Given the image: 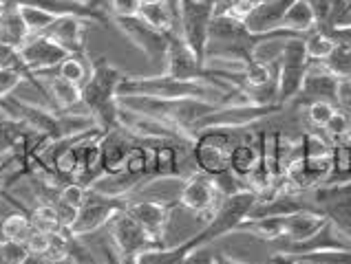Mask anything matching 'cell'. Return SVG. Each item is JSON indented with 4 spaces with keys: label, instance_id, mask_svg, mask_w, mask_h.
Masks as SVG:
<instances>
[{
    "label": "cell",
    "instance_id": "44dd1931",
    "mask_svg": "<svg viewBox=\"0 0 351 264\" xmlns=\"http://www.w3.org/2000/svg\"><path fill=\"white\" fill-rule=\"evenodd\" d=\"M38 77L45 86L47 99L53 110L71 113L75 106L82 104V86L66 82V79H62L58 73L56 75H38Z\"/></svg>",
    "mask_w": 351,
    "mask_h": 264
},
{
    "label": "cell",
    "instance_id": "f907efd6",
    "mask_svg": "<svg viewBox=\"0 0 351 264\" xmlns=\"http://www.w3.org/2000/svg\"><path fill=\"white\" fill-rule=\"evenodd\" d=\"M3 242H5V236H3V231H0V245H3Z\"/></svg>",
    "mask_w": 351,
    "mask_h": 264
},
{
    "label": "cell",
    "instance_id": "836d02e7",
    "mask_svg": "<svg viewBox=\"0 0 351 264\" xmlns=\"http://www.w3.org/2000/svg\"><path fill=\"white\" fill-rule=\"evenodd\" d=\"M323 135L327 139H332V144H334V141H340V139H347L351 135V117H349V110L338 108L336 115L332 117V121H329L327 128L323 130Z\"/></svg>",
    "mask_w": 351,
    "mask_h": 264
},
{
    "label": "cell",
    "instance_id": "bcb514c9",
    "mask_svg": "<svg viewBox=\"0 0 351 264\" xmlns=\"http://www.w3.org/2000/svg\"><path fill=\"white\" fill-rule=\"evenodd\" d=\"M102 251H104V256H106V264H122V262H119V258L113 253V249H111V247L102 245Z\"/></svg>",
    "mask_w": 351,
    "mask_h": 264
},
{
    "label": "cell",
    "instance_id": "f546056e",
    "mask_svg": "<svg viewBox=\"0 0 351 264\" xmlns=\"http://www.w3.org/2000/svg\"><path fill=\"white\" fill-rule=\"evenodd\" d=\"M58 75L71 84L84 86L88 75H91V60L86 55H69L64 62L58 66Z\"/></svg>",
    "mask_w": 351,
    "mask_h": 264
},
{
    "label": "cell",
    "instance_id": "52a82bcc",
    "mask_svg": "<svg viewBox=\"0 0 351 264\" xmlns=\"http://www.w3.org/2000/svg\"><path fill=\"white\" fill-rule=\"evenodd\" d=\"M217 16L215 0H179L177 31L195 55L206 62V49L210 42V27Z\"/></svg>",
    "mask_w": 351,
    "mask_h": 264
},
{
    "label": "cell",
    "instance_id": "7dc6e473",
    "mask_svg": "<svg viewBox=\"0 0 351 264\" xmlns=\"http://www.w3.org/2000/svg\"><path fill=\"white\" fill-rule=\"evenodd\" d=\"M51 264H77V262H75V258H73V256H66V258L56 260V262H51Z\"/></svg>",
    "mask_w": 351,
    "mask_h": 264
},
{
    "label": "cell",
    "instance_id": "f6af8a7d",
    "mask_svg": "<svg viewBox=\"0 0 351 264\" xmlns=\"http://www.w3.org/2000/svg\"><path fill=\"white\" fill-rule=\"evenodd\" d=\"M0 200H9V202H12V205H14V207H18V211H29V207H25V205H20V200H16L14 196H9V194H7L3 183H0Z\"/></svg>",
    "mask_w": 351,
    "mask_h": 264
},
{
    "label": "cell",
    "instance_id": "74e56055",
    "mask_svg": "<svg viewBox=\"0 0 351 264\" xmlns=\"http://www.w3.org/2000/svg\"><path fill=\"white\" fill-rule=\"evenodd\" d=\"M256 3L254 0H215L217 14H232L243 20V16L252 9Z\"/></svg>",
    "mask_w": 351,
    "mask_h": 264
},
{
    "label": "cell",
    "instance_id": "8fae6325",
    "mask_svg": "<svg viewBox=\"0 0 351 264\" xmlns=\"http://www.w3.org/2000/svg\"><path fill=\"white\" fill-rule=\"evenodd\" d=\"M137 137L119 126L108 132H102L99 137V174L104 179H115L124 170L128 155L137 146Z\"/></svg>",
    "mask_w": 351,
    "mask_h": 264
},
{
    "label": "cell",
    "instance_id": "681fc988",
    "mask_svg": "<svg viewBox=\"0 0 351 264\" xmlns=\"http://www.w3.org/2000/svg\"><path fill=\"white\" fill-rule=\"evenodd\" d=\"M142 3H168V0H142Z\"/></svg>",
    "mask_w": 351,
    "mask_h": 264
},
{
    "label": "cell",
    "instance_id": "ee69618b",
    "mask_svg": "<svg viewBox=\"0 0 351 264\" xmlns=\"http://www.w3.org/2000/svg\"><path fill=\"white\" fill-rule=\"evenodd\" d=\"M215 264H247V262L228 256V253H215Z\"/></svg>",
    "mask_w": 351,
    "mask_h": 264
},
{
    "label": "cell",
    "instance_id": "f1b7e54d",
    "mask_svg": "<svg viewBox=\"0 0 351 264\" xmlns=\"http://www.w3.org/2000/svg\"><path fill=\"white\" fill-rule=\"evenodd\" d=\"M0 231H3L5 240L27 242L34 236L36 229L32 225V218H29V211H14V214H9L0 220Z\"/></svg>",
    "mask_w": 351,
    "mask_h": 264
},
{
    "label": "cell",
    "instance_id": "c3c4849f",
    "mask_svg": "<svg viewBox=\"0 0 351 264\" xmlns=\"http://www.w3.org/2000/svg\"><path fill=\"white\" fill-rule=\"evenodd\" d=\"M168 5L173 7V12L177 14V7H179V0H168Z\"/></svg>",
    "mask_w": 351,
    "mask_h": 264
},
{
    "label": "cell",
    "instance_id": "7402d4cb",
    "mask_svg": "<svg viewBox=\"0 0 351 264\" xmlns=\"http://www.w3.org/2000/svg\"><path fill=\"white\" fill-rule=\"evenodd\" d=\"M325 222L327 218L316 209H303V211H294V214H287L283 216V238L278 242L305 240L312 233H316Z\"/></svg>",
    "mask_w": 351,
    "mask_h": 264
},
{
    "label": "cell",
    "instance_id": "4fadbf2b",
    "mask_svg": "<svg viewBox=\"0 0 351 264\" xmlns=\"http://www.w3.org/2000/svg\"><path fill=\"white\" fill-rule=\"evenodd\" d=\"M179 207V200H130L126 211L133 216L157 247H166V229L170 225V216Z\"/></svg>",
    "mask_w": 351,
    "mask_h": 264
},
{
    "label": "cell",
    "instance_id": "d6a6232c",
    "mask_svg": "<svg viewBox=\"0 0 351 264\" xmlns=\"http://www.w3.org/2000/svg\"><path fill=\"white\" fill-rule=\"evenodd\" d=\"M20 7V16H23L25 25L29 29V34L38 36V34H45L51 23L56 20V16L43 12V9H36V7H27V5H18Z\"/></svg>",
    "mask_w": 351,
    "mask_h": 264
},
{
    "label": "cell",
    "instance_id": "9a60e30c",
    "mask_svg": "<svg viewBox=\"0 0 351 264\" xmlns=\"http://www.w3.org/2000/svg\"><path fill=\"white\" fill-rule=\"evenodd\" d=\"M20 55H23L27 68L32 70L34 75H45L49 70L58 68L71 53H66V51L49 36L38 34V36L27 38V42L20 47Z\"/></svg>",
    "mask_w": 351,
    "mask_h": 264
},
{
    "label": "cell",
    "instance_id": "f5cc1de1",
    "mask_svg": "<svg viewBox=\"0 0 351 264\" xmlns=\"http://www.w3.org/2000/svg\"><path fill=\"white\" fill-rule=\"evenodd\" d=\"M0 12H3V5H0Z\"/></svg>",
    "mask_w": 351,
    "mask_h": 264
},
{
    "label": "cell",
    "instance_id": "7c38bea8",
    "mask_svg": "<svg viewBox=\"0 0 351 264\" xmlns=\"http://www.w3.org/2000/svg\"><path fill=\"white\" fill-rule=\"evenodd\" d=\"M111 238L113 245L119 253V262L128 264L137 253H142L150 247H157L155 240L144 231V227L128 214V211H119L111 220Z\"/></svg>",
    "mask_w": 351,
    "mask_h": 264
},
{
    "label": "cell",
    "instance_id": "d4e9b609",
    "mask_svg": "<svg viewBox=\"0 0 351 264\" xmlns=\"http://www.w3.org/2000/svg\"><path fill=\"white\" fill-rule=\"evenodd\" d=\"M139 18L144 20L146 25H150L157 31H177V14L173 12V7L168 3H142L139 7Z\"/></svg>",
    "mask_w": 351,
    "mask_h": 264
},
{
    "label": "cell",
    "instance_id": "816d5d0a",
    "mask_svg": "<svg viewBox=\"0 0 351 264\" xmlns=\"http://www.w3.org/2000/svg\"><path fill=\"white\" fill-rule=\"evenodd\" d=\"M254 3H263V0H254Z\"/></svg>",
    "mask_w": 351,
    "mask_h": 264
},
{
    "label": "cell",
    "instance_id": "603a6c76",
    "mask_svg": "<svg viewBox=\"0 0 351 264\" xmlns=\"http://www.w3.org/2000/svg\"><path fill=\"white\" fill-rule=\"evenodd\" d=\"M34 137H36V132L27 124L5 115L0 119V157L16 155V152L27 150V146L32 144Z\"/></svg>",
    "mask_w": 351,
    "mask_h": 264
},
{
    "label": "cell",
    "instance_id": "ab89813d",
    "mask_svg": "<svg viewBox=\"0 0 351 264\" xmlns=\"http://www.w3.org/2000/svg\"><path fill=\"white\" fill-rule=\"evenodd\" d=\"M182 264H215V253L206 247H197L188 253Z\"/></svg>",
    "mask_w": 351,
    "mask_h": 264
},
{
    "label": "cell",
    "instance_id": "ffe728a7",
    "mask_svg": "<svg viewBox=\"0 0 351 264\" xmlns=\"http://www.w3.org/2000/svg\"><path fill=\"white\" fill-rule=\"evenodd\" d=\"M292 3L294 0H263V3H256L243 16V23L252 34L278 31V29H283L280 25H283V18Z\"/></svg>",
    "mask_w": 351,
    "mask_h": 264
},
{
    "label": "cell",
    "instance_id": "d590c367",
    "mask_svg": "<svg viewBox=\"0 0 351 264\" xmlns=\"http://www.w3.org/2000/svg\"><path fill=\"white\" fill-rule=\"evenodd\" d=\"M307 3H309V7H312L314 14H316L318 29L327 27L329 23H332L334 14L338 12V7H340V0H307Z\"/></svg>",
    "mask_w": 351,
    "mask_h": 264
},
{
    "label": "cell",
    "instance_id": "f35d334b",
    "mask_svg": "<svg viewBox=\"0 0 351 264\" xmlns=\"http://www.w3.org/2000/svg\"><path fill=\"white\" fill-rule=\"evenodd\" d=\"M142 0H108V9H111L113 18H130L139 14Z\"/></svg>",
    "mask_w": 351,
    "mask_h": 264
},
{
    "label": "cell",
    "instance_id": "e575fe53",
    "mask_svg": "<svg viewBox=\"0 0 351 264\" xmlns=\"http://www.w3.org/2000/svg\"><path fill=\"white\" fill-rule=\"evenodd\" d=\"M25 79H29L25 73H20V70H9V68H0V104L12 97L14 90L25 82Z\"/></svg>",
    "mask_w": 351,
    "mask_h": 264
},
{
    "label": "cell",
    "instance_id": "ba28073f",
    "mask_svg": "<svg viewBox=\"0 0 351 264\" xmlns=\"http://www.w3.org/2000/svg\"><path fill=\"white\" fill-rule=\"evenodd\" d=\"M278 104L294 101L300 93L303 79L312 60L305 51V36L287 38L278 53Z\"/></svg>",
    "mask_w": 351,
    "mask_h": 264
},
{
    "label": "cell",
    "instance_id": "7bdbcfd3",
    "mask_svg": "<svg viewBox=\"0 0 351 264\" xmlns=\"http://www.w3.org/2000/svg\"><path fill=\"white\" fill-rule=\"evenodd\" d=\"M20 264H51V260H49L45 253H36V251H29L27 256L23 258V262Z\"/></svg>",
    "mask_w": 351,
    "mask_h": 264
},
{
    "label": "cell",
    "instance_id": "2e32d148",
    "mask_svg": "<svg viewBox=\"0 0 351 264\" xmlns=\"http://www.w3.org/2000/svg\"><path fill=\"white\" fill-rule=\"evenodd\" d=\"M340 88H343V82H340V79H336L320 62H312L305 73L300 93L294 101L300 106L309 104V101H329V104L338 106L340 104Z\"/></svg>",
    "mask_w": 351,
    "mask_h": 264
},
{
    "label": "cell",
    "instance_id": "b9f144b4",
    "mask_svg": "<svg viewBox=\"0 0 351 264\" xmlns=\"http://www.w3.org/2000/svg\"><path fill=\"white\" fill-rule=\"evenodd\" d=\"M329 34V38L334 40V42H347L351 44V27H332V29H325Z\"/></svg>",
    "mask_w": 351,
    "mask_h": 264
},
{
    "label": "cell",
    "instance_id": "484cf974",
    "mask_svg": "<svg viewBox=\"0 0 351 264\" xmlns=\"http://www.w3.org/2000/svg\"><path fill=\"white\" fill-rule=\"evenodd\" d=\"M332 157V174L323 185H338V183H351V135L347 139L334 141Z\"/></svg>",
    "mask_w": 351,
    "mask_h": 264
},
{
    "label": "cell",
    "instance_id": "277c9868",
    "mask_svg": "<svg viewBox=\"0 0 351 264\" xmlns=\"http://www.w3.org/2000/svg\"><path fill=\"white\" fill-rule=\"evenodd\" d=\"M243 130L245 128H208L197 132L190 148L195 170L213 176L215 181L230 176V157Z\"/></svg>",
    "mask_w": 351,
    "mask_h": 264
},
{
    "label": "cell",
    "instance_id": "60d3db41",
    "mask_svg": "<svg viewBox=\"0 0 351 264\" xmlns=\"http://www.w3.org/2000/svg\"><path fill=\"white\" fill-rule=\"evenodd\" d=\"M71 256L75 258L77 264H95L93 258H91V253L86 251V247L80 242V238H73V242H71Z\"/></svg>",
    "mask_w": 351,
    "mask_h": 264
},
{
    "label": "cell",
    "instance_id": "7a4b0ae2",
    "mask_svg": "<svg viewBox=\"0 0 351 264\" xmlns=\"http://www.w3.org/2000/svg\"><path fill=\"white\" fill-rule=\"evenodd\" d=\"M119 106L133 110L137 115H146L157 121H164L170 128L179 130L182 135L195 141L197 124L221 104H213V101L206 99H155V97L126 95L119 97Z\"/></svg>",
    "mask_w": 351,
    "mask_h": 264
},
{
    "label": "cell",
    "instance_id": "5b68a950",
    "mask_svg": "<svg viewBox=\"0 0 351 264\" xmlns=\"http://www.w3.org/2000/svg\"><path fill=\"white\" fill-rule=\"evenodd\" d=\"M256 202H258V196L250 187L237 189L232 194H226L221 205H219V209L215 211V216L206 222V227L199 229L195 236L188 238L190 247L193 249L206 247L217 238H223L228 233H237L241 222L252 214Z\"/></svg>",
    "mask_w": 351,
    "mask_h": 264
},
{
    "label": "cell",
    "instance_id": "83f0119b",
    "mask_svg": "<svg viewBox=\"0 0 351 264\" xmlns=\"http://www.w3.org/2000/svg\"><path fill=\"white\" fill-rule=\"evenodd\" d=\"M320 64H323L329 73H332L336 79H340L343 84H351V44L336 42L332 53H329Z\"/></svg>",
    "mask_w": 351,
    "mask_h": 264
},
{
    "label": "cell",
    "instance_id": "9c48e42d",
    "mask_svg": "<svg viewBox=\"0 0 351 264\" xmlns=\"http://www.w3.org/2000/svg\"><path fill=\"white\" fill-rule=\"evenodd\" d=\"M307 198L351 245V183L312 187L307 189Z\"/></svg>",
    "mask_w": 351,
    "mask_h": 264
},
{
    "label": "cell",
    "instance_id": "d6986e66",
    "mask_svg": "<svg viewBox=\"0 0 351 264\" xmlns=\"http://www.w3.org/2000/svg\"><path fill=\"white\" fill-rule=\"evenodd\" d=\"M91 27V23H86L82 18L75 16H62L56 18L51 27L47 29L45 36H49L51 40L62 47L66 53L71 55H86V29Z\"/></svg>",
    "mask_w": 351,
    "mask_h": 264
},
{
    "label": "cell",
    "instance_id": "30bf717a",
    "mask_svg": "<svg viewBox=\"0 0 351 264\" xmlns=\"http://www.w3.org/2000/svg\"><path fill=\"white\" fill-rule=\"evenodd\" d=\"M223 189L219 187V183L204 174V172L193 170L188 174V179L184 181V187L179 192V207L188 209L190 214H195L197 218H202L204 222H208L215 216V211L219 209L223 200Z\"/></svg>",
    "mask_w": 351,
    "mask_h": 264
},
{
    "label": "cell",
    "instance_id": "8992f818",
    "mask_svg": "<svg viewBox=\"0 0 351 264\" xmlns=\"http://www.w3.org/2000/svg\"><path fill=\"white\" fill-rule=\"evenodd\" d=\"M128 194H108V192L88 187L84 205L77 209V214L69 227V233L73 238H82L88 233H95L106 225H111V220L128 207Z\"/></svg>",
    "mask_w": 351,
    "mask_h": 264
},
{
    "label": "cell",
    "instance_id": "3957f363",
    "mask_svg": "<svg viewBox=\"0 0 351 264\" xmlns=\"http://www.w3.org/2000/svg\"><path fill=\"white\" fill-rule=\"evenodd\" d=\"M155 97V99H206L219 104L217 97H228V90H221L206 82H184L166 73L162 75H126L119 86V97Z\"/></svg>",
    "mask_w": 351,
    "mask_h": 264
},
{
    "label": "cell",
    "instance_id": "6da1fadb",
    "mask_svg": "<svg viewBox=\"0 0 351 264\" xmlns=\"http://www.w3.org/2000/svg\"><path fill=\"white\" fill-rule=\"evenodd\" d=\"M126 73L119 70L106 57H97L91 62V75L82 86V106L86 115H91L97 128L104 132L119 128V86Z\"/></svg>",
    "mask_w": 351,
    "mask_h": 264
},
{
    "label": "cell",
    "instance_id": "4dcf8cb0",
    "mask_svg": "<svg viewBox=\"0 0 351 264\" xmlns=\"http://www.w3.org/2000/svg\"><path fill=\"white\" fill-rule=\"evenodd\" d=\"M336 47V42L325 29H314L305 36V51L312 62H323V60L332 53V49Z\"/></svg>",
    "mask_w": 351,
    "mask_h": 264
},
{
    "label": "cell",
    "instance_id": "4316f807",
    "mask_svg": "<svg viewBox=\"0 0 351 264\" xmlns=\"http://www.w3.org/2000/svg\"><path fill=\"white\" fill-rule=\"evenodd\" d=\"M29 218H32V225L36 231L40 233H60V231H66L62 218H60L58 209L51 200H45L40 202L38 207L29 209Z\"/></svg>",
    "mask_w": 351,
    "mask_h": 264
},
{
    "label": "cell",
    "instance_id": "1f68e13d",
    "mask_svg": "<svg viewBox=\"0 0 351 264\" xmlns=\"http://www.w3.org/2000/svg\"><path fill=\"white\" fill-rule=\"evenodd\" d=\"M336 110L338 106L329 104V101H309V104H305V119L309 128L323 132L329 121H332V117L336 115Z\"/></svg>",
    "mask_w": 351,
    "mask_h": 264
},
{
    "label": "cell",
    "instance_id": "cb8c5ba5",
    "mask_svg": "<svg viewBox=\"0 0 351 264\" xmlns=\"http://www.w3.org/2000/svg\"><path fill=\"white\" fill-rule=\"evenodd\" d=\"M280 27H283L285 31H292L296 36H307L309 31L318 29V20H316L314 9L309 7L307 0H294V3L289 5Z\"/></svg>",
    "mask_w": 351,
    "mask_h": 264
},
{
    "label": "cell",
    "instance_id": "5bb4252c",
    "mask_svg": "<svg viewBox=\"0 0 351 264\" xmlns=\"http://www.w3.org/2000/svg\"><path fill=\"white\" fill-rule=\"evenodd\" d=\"M113 23L117 29L122 31L130 42H133L142 53L150 60V62H159V60H166V49H168V36L173 34H164L157 31L150 25H146L139 16H130V18H113Z\"/></svg>",
    "mask_w": 351,
    "mask_h": 264
},
{
    "label": "cell",
    "instance_id": "e0dca14e",
    "mask_svg": "<svg viewBox=\"0 0 351 264\" xmlns=\"http://www.w3.org/2000/svg\"><path fill=\"white\" fill-rule=\"evenodd\" d=\"M245 130L241 132L239 141L234 144L232 157H230V174H232L237 181L243 183V185L250 183V179H252L261 168L258 135H254V132H245Z\"/></svg>",
    "mask_w": 351,
    "mask_h": 264
},
{
    "label": "cell",
    "instance_id": "ac0fdd59",
    "mask_svg": "<svg viewBox=\"0 0 351 264\" xmlns=\"http://www.w3.org/2000/svg\"><path fill=\"white\" fill-rule=\"evenodd\" d=\"M276 253H285V256H296V253H314V251H332V249H351L349 242L340 236V231L325 222L316 233H312L305 240H294V242H276Z\"/></svg>",
    "mask_w": 351,
    "mask_h": 264
},
{
    "label": "cell",
    "instance_id": "8d00e7d4",
    "mask_svg": "<svg viewBox=\"0 0 351 264\" xmlns=\"http://www.w3.org/2000/svg\"><path fill=\"white\" fill-rule=\"evenodd\" d=\"M29 253L25 242H14V240H5L0 245V262L5 264H20L23 258Z\"/></svg>",
    "mask_w": 351,
    "mask_h": 264
}]
</instances>
